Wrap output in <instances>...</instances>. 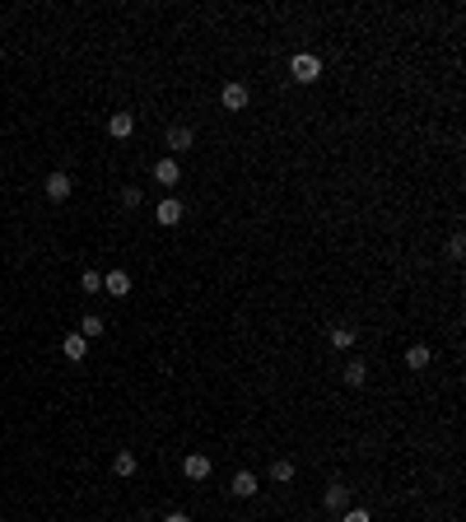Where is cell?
Returning a JSON list of instances; mask_svg holds the SVG:
<instances>
[{
	"instance_id": "13",
	"label": "cell",
	"mask_w": 466,
	"mask_h": 522,
	"mask_svg": "<svg viewBox=\"0 0 466 522\" xmlns=\"http://www.w3.org/2000/svg\"><path fill=\"white\" fill-rule=\"evenodd\" d=\"M326 341H331L336 350H350V345L359 341V331H355V327H350V322H341V327H331V331H326Z\"/></svg>"
},
{
	"instance_id": "22",
	"label": "cell",
	"mask_w": 466,
	"mask_h": 522,
	"mask_svg": "<svg viewBox=\"0 0 466 522\" xmlns=\"http://www.w3.org/2000/svg\"><path fill=\"white\" fill-rule=\"evenodd\" d=\"M341 522H373V513H368V509H345Z\"/></svg>"
},
{
	"instance_id": "10",
	"label": "cell",
	"mask_w": 466,
	"mask_h": 522,
	"mask_svg": "<svg viewBox=\"0 0 466 522\" xmlns=\"http://www.w3.org/2000/svg\"><path fill=\"white\" fill-rule=\"evenodd\" d=\"M131 131H135V117H131V112H112V117H108V135H112V140H126Z\"/></svg>"
},
{
	"instance_id": "16",
	"label": "cell",
	"mask_w": 466,
	"mask_h": 522,
	"mask_svg": "<svg viewBox=\"0 0 466 522\" xmlns=\"http://www.w3.org/2000/svg\"><path fill=\"white\" fill-rule=\"evenodd\" d=\"M135 467H140V462H135L131 448H122V453L112 457V471H117V476H135Z\"/></svg>"
},
{
	"instance_id": "1",
	"label": "cell",
	"mask_w": 466,
	"mask_h": 522,
	"mask_svg": "<svg viewBox=\"0 0 466 522\" xmlns=\"http://www.w3.org/2000/svg\"><path fill=\"white\" fill-rule=\"evenodd\" d=\"M289 75H294V84H317L322 79V56H312V52L289 56Z\"/></svg>"
},
{
	"instance_id": "20",
	"label": "cell",
	"mask_w": 466,
	"mask_h": 522,
	"mask_svg": "<svg viewBox=\"0 0 466 522\" xmlns=\"http://www.w3.org/2000/svg\"><path fill=\"white\" fill-rule=\"evenodd\" d=\"M140 200H144L140 187H122V205H126V210H140Z\"/></svg>"
},
{
	"instance_id": "18",
	"label": "cell",
	"mask_w": 466,
	"mask_h": 522,
	"mask_svg": "<svg viewBox=\"0 0 466 522\" xmlns=\"http://www.w3.org/2000/svg\"><path fill=\"white\" fill-rule=\"evenodd\" d=\"M271 480H280V485H289V480H294V462H289V457H280L275 467H271Z\"/></svg>"
},
{
	"instance_id": "15",
	"label": "cell",
	"mask_w": 466,
	"mask_h": 522,
	"mask_svg": "<svg viewBox=\"0 0 466 522\" xmlns=\"http://www.w3.org/2000/svg\"><path fill=\"white\" fill-rule=\"evenodd\" d=\"M364 382H368L364 359H350V364H345V387H364Z\"/></svg>"
},
{
	"instance_id": "7",
	"label": "cell",
	"mask_w": 466,
	"mask_h": 522,
	"mask_svg": "<svg viewBox=\"0 0 466 522\" xmlns=\"http://www.w3.org/2000/svg\"><path fill=\"white\" fill-rule=\"evenodd\" d=\"M182 215H187V210H182V200L178 196H164V200H159V210H154V220L173 229V224H182Z\"/></svg>"
},
{
	"instance_id": "8",
	"label": "cell",
	"mask_w": 466,
	"mask_h": 522,
	"mask_svg": "<svg viewBox=\"0 0 466 522\" xmlns=\"http://www.w3.org/2000/svg\"><path fill=\"white\" fill-rule=\"evenodd\" d=\"M256 489H261V485H256V476H252V471H238V476L229 480V494H233V499H252Z\"/></svg>"
},
{
	"instance_id": "3",
	"label": "cell",
	"mask_w": 466,
	"mask_h": 522,
	"mask_svg": "<svg viewBox=\"0 0 466 522\" xmlns=\"http://www.w3.org/2000/svg\"><path fill=\"white\" fill-rule=\"evenodd\" d=\"M42 191H47V200H70V191H75V182L66 178V173H47V182H42Z\"/></svg>"
},
{
	"instance_id": "11",
	"label": "cell",
	"mask_w": 466,
	"mask_h": 522,
	"mask_svg": "<svg viewBox=\"0 0 466 522\" xmlns=\"http://www.w3.org/2000/svg\"><path fill=\"white\" fill-rule=\"evenodd\" d=\"M61 355H66L70 364H79V359L89 355V341H84V336H79V331H70L66 341H61Z\"/></svg>"
},
{
	"instance_id": "17",
	"label": "cell",
	"mask_w": 466,
	"mask_h": 522,
	"mask_svg": "<svg viewBox=\"0 0 466 522\" xmlns=\"http://www.w3.org/2000/svg\"><path fill=\"white\" fill-rule=\"evenodd\" d=\"M79 336H84V341L103 336V317H98V312H84V322H79Z\"/></svg>"
},
{
	"instance_id": "19",
	"label": "cell",
	"mask_w": 466,
	"mask_h": 522,
	"mask_svg": "<svg viewBox=\"0 0 466 522\" xmlns=\"http://www.w3.org/2000/svg\"><path fill=\"white\" fill-rule=\"evenodd\" d=\"M79 289H84V294H98V289H103V271H84V276H79Z\"/></svg>"
},
{
	"instance_id": "14",
	"label": "cell",
	"mask_w": 466,
	"mask_h": 522,
	"mask_svg": "<svg viewBox=\"0 0 466 522\" xmlns=\"http://www.w3.org/2000/svg\"><path fill=\"white\" fill-rule=\"evenodd\" d=\"M429 359H433L429 345H411V350H406V368H415V373H420V368H429Z\"/></svg>"
},
{
	"instance_id": "9",
	"label": "cell",
	"mask_w": 466,
	"mask_h": 522,
	"mask_svg": "<svg viewBox=\"0 0 466 522\" xmlns=\"http://www.w3.org/2000/svg\"><path fill=\"white\" fill-rule=\"evenodd\" d=\"M103 289H108L112 299H126V294H131V276H126V271H108V276H103Z\"/></svg>"
},
{
	"instance_id": "2",
	"label": "cell",
	"mask_w": 466,
	"mask_h": 522,
	"mask_svg": "<svg viewBox=\"0 0 466 522\" xmlns=\"http://www.w3.org/2000/svg\"><path fill=\"white\" fill-rule=\"evenodd\" d=\"M220 103H224V112H243L247 103H252V93H247V84L233 79V84H224V89H220Z\"/></svg>"
},
{
	"instance_id": "4",
	"label": "cell",
	"mask_w": 466,
	"mask_h": 522,
	"mask_svg": "<svg viewBox=\"0 0 466 522\" xmlns=\"http://www.w3.org/2000/svg\"><path fill=\"white\" fill-rule=\"evenodd\" d=\"M322 504H326V513H345V509H350V485L331 480V485L322 489Z\"/></svg>"
},
{
	"instance_id": "23",
	"label": "cell",
	"mask_w": 466,
	"mask_h": 522,
	"mask_svg": "<svg viewBox=\"0 0 466 522\" xmlns=\"http://www.w3.org/2000/svg\"><path fill=\"white\" fill-rule=\"evenodd\" d=\"M164 522H191V518H187V513H168Z\"/></svg>"
},
{
	"instance_id": "12",
	"label": "cell",
	"mask_w": 466,
	"mask_h": 522,
	"mask_svg": "<svg viewBox=\"0 0 466 522\" xmlns=\"http://www.w3.org/2000/svg\"><path fill=\"white\" fill-rule=\"evenodd\" d=\"M182 471H187V480H205V476H210V457H205V453H191L187 462H182Z\"/></svg>"
},
{
	"instance_id": "21",
	"label": "cell",
	"mask_w": 466,
	"mask_h": 522,
	"mask_svg": "<svg viewBox=\"0 0 466 522\" xmlns=\"http://www.w3.org/2000/svg\"><path fill=\"white\" fill-rule=\"evenodd\" d=\"M448 256H453V261H462V256H466V238H462V234L448 238Z\"/></svg>"
},
{
	"instance_id": "5",
	"label": "cell",
	"mask_w": 466,
	"mask_h": 522,
	"mask_svg": "<svg viewBox=\"0 0 466 522\" xmlns=\"http://www.w3.org/2000/svg\"><path fill=\"white\" fill-rule=\"evenodd\" d=\"M191 144H196V131H191V126H168V149H173V159L182 154V149H191Z\"/></svg>"
},
{
	"instance_id": "6",
	"label": "cell",
	"mask_w": 466,
	"mask_h": 522,
	"mask_svg": "<svg viewBox=\"0 0 466 522\" xmlns=\"http://www.w3.org/2000/svg\"><path fill=\"white\" fill-rule=\"evenodd\" d=\"M154 182H159V187H178V182H182V164H178V159H159V164H154Z\"/></svg>"
}]
</instances>
